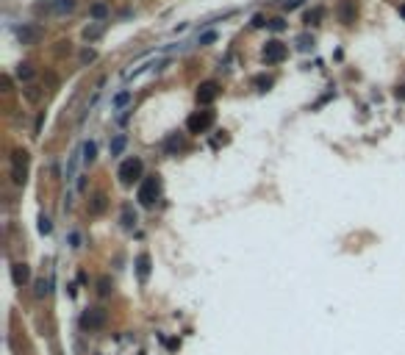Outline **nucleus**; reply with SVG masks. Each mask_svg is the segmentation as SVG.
<instances>
[{"instance_id": "72a5a7b5", "label": "nucleus", "mask_w": 405, "mask_h": 355, "mask_svg": "<svg viewBox=\"0 0 405 355\" xmlns=\"http://www.w3.org/2000/svg\"><path fill=\"white\" fill-rule=\"evenodd\" d=\"M400 17H402V20H405V3L400 6Z\"/></svg>"}, {"instance_id": "473e14b6", "label": "nucleus", "mask_w": 405, "mask_h": 355, "mask_svg": "<svg viewBox=\"0 0 405 355\" xmlns=\"http://www.w3.org/2000/svg\"><path fill=\"white\" fill-rule=\"evenodd\" d=\"M397 97H400V100H405V86H400V89H397Z\"/></svg>"}, {"instance_id": "423d86ee", "label": "nucleus", "mask_w": 405, "mask_h": 355, "mask_svg": "<svg viewBox=\"0 0 405 355\" xmlns=\"http://www.w3.org/2000/svg\"><path fill=\"white\" fill-rule=\"evenodd\" d=\"M339 20L344 22V25H353L355 22V17H358V6H355V0H339Z\"/></svg>"}, {"instance_id": "f8f14e48", "label": "nucleus", "mask_w": 405, "mask_h": 355, "mask_svg": "<svg viewBox=\"0 0 405 355\" xmlns=\"http://www.w3.org/2000/svg\"><path fill=\"white\" fill-rule=\"evenodd\" d=\"M125 145H128V139H125V133H120V136H114L111 139V145H108V150H111V156H120L122 150H125Z\"/></svg>"}, {"instance_id": "4be33fe9", "label": "nucleus", "mask_w": 405, "mask_h": 355, "mask_svg": "<svg viewBox=\"0 0 405 355\" xmlns=\"http://www.w3.org/2000/svg\"><path fill=\"white\" fill-rule=\"evenodd\" d=\"M122 225H125V228H133V225H136V214H131V208L122 211Z\"/></svg>"}, {"instance_id": "b1692460", "label": "nucleus", "mask_w": 405, "mask_h": 355, "mask_svg": "<svg viewBox=\"0 0 405 355\" xmlns=\"http://www.w3.org/2000/svg\"><path fill=\"white\" fill-rule=\"evenodd\" d=\"M50 230H53V225H50L48 217L42 214V217H39V233H50Z\"/></svg>"}, {"instance_id": "a211bd4d", "label": "nucleus", "mask_w": 405, "mask_h": 355, "mask_svg": "<svg viewBox=\"0 0 405 355\" xmlns=\"http://www.w3.org/2000/svg\"><path fill=\"white\" fill-rule=\"evenodd\" d=\"M17 78H20V81H31L33 78L31 64H20V67H17Z\"/></svg>"}, {"instance_id": "2f4dec72", "label": "nucleus", "mask_w": 405, "mask_h": 355, "mask_svg": "<svg viewBox=\"0 0 405 355\" xmlns=\"http://www.w3.org/2000/svg\"><path fill=\"white\" fill-rule=\"evenodd\" d=\"M105 292H108V280L103 277V280H100V294H105Z\"/></svg>"}, {"instance_id": "20e7f679", "label": "nucleus", "mask_w": 405, "mask_h": 355, "mask_svg": "<svg viewBox=\"0 0 405 355\" xmlns=\"http://www.w3.org/2000/svg\"><path fill=\"white\" fill-rule=\"evenodd\" d=\"M214 111H197V114H192L189 120H186V128H189V133H205L211 125H214Z\"/></svg>"}, {"instance_id": "cd10ccee", "label": "nucleus", "mask_w": 405, "mask_h": 355, "mask_svg": "<svg viewBox=\"0 0 405 355\" xmlns=\"http://www.w3.org/2000/svg\"><path fill=\"white\" fill-rule=\"evenodd\" d=\"M48 294V280H39L36 283V297H45Z\"/></svg>"}, {"instance_id": "c756f323", "label": "nucleus", "mask_w": 405, "mask_h": 355, "mask_svg": "<svg viewBox=\"0 0 405 355\" xmlns=\"http://www.w3.org/2000/svg\"><path fill=\"white\" fill-rule=\"evenodd\" d=\"M267 25V20H264V14H255L253 17V28H264Z\"/></svg>"}, {"instance_id": "c85d7f7f", "label": "nucleus", "mask_w": 405, "mask_h": 355, "mask_svg": "<svg viewBox=\"0 0 405 355\" xmlns=\"http://www.w3.org/2000/svg\"><path fill=\"white\" fill-rule=\"evenodd\" d=\"M269 28H272V31H283V28H286V22L278 17V20H272V22H269Z\"/></svg>"}, {"instance_id": "ddd939ff", "label": "nucleus", "mask_w": 405, "mask_h": 355, "mask_svg": "<svg viewBox=\"0 0 405 355\" xmlns=\"http://www.w3.org/2000/svg\"><path fill=\"white\" fill-rule=\"evenodd\" d=\"M81 153H84V164H92V161H95V156H97V145H95V141H86V145L81 147Z\"/></svg>"}, {"instance_id": "f3484780", "label": "nucleus", "mask_w": 405, "mask_h": 355, "mask_svg": "<svg viewBox=\"0 0 405 355\" xmlns=\"http://www.w3.org/2000/svg\"><path fill=\"white\" fill-rule=\"evenodd\" d=\"M89 211H92V214H103V211H105V197H103V194H97V197L92 200Z\"/></svg>"}, {"instance_id": "a878e982", "label": "nucleus", "mask_w": 405, "mask_h": 355, "mask_svg": "<svg viewBox=\"0 0 405 355\" xmlns=\"http://www.w3.org/2000/svg\"><path fill=\"white\" fill-rule=\"evenodd\" d=\"M255 86L261 89V92H267V89L272 86V78H264V75H261V78H255Z\"/></svg>"}, {"instance_id": "2eb2a0df", "label": "nucleus", "mask_w": 405, "mask_h": 355, "mask_svg": "<svg viewBox=\"0 0 405 355\" xmlns=\"http://www.w3.org/2000/svg\"><path fill=\"white\" fill-rule=\"evenodd\" d=\"M136 269H139V277H142V280H148V272H150V258H148V256H139Z\"/></svg>"}, {"instance_id": "4468645a", "label": "nucleus", "mask_w": 405, "mask_h": 355, "mask_svg": "<svg viewBox=\"0 0 405 355\" xmlns=\"http://www.w3.org/2000/svg\"><path fill=\"white\" fill-rule=\"evenodd\" d=\"M53 9H56V14H69V11L75 9V0H56Z\"/></svg>"}, {"instance_id": "412c9836", "label": "nucleus", "mask_w": 405, "mask_h": 355, "mask_svg": "<svg viewBox=\"0 0 405 355\" xmlns=\"http://www.w3.org/2000/svg\"><path fill=\"white\" fill-rule=\"evenodd\" d=\"M216 42V31H205L200 33V39H197V45H214Z\"/></svg>"}, {"instance_id": "393cba45", "label": "nucleus", "mask_w": 405, "mask_h": 355, "mask_svg": "<svg viewBox=\"0 0 405 355\" xmlns=\"http://www.w3.org/2000/svg\"><path fill=\"white\" fill-rule=\"evenodd\" d=\"M311 45H314V39H311V37H308V33H303V37H300V39H297V47H300V50H308V47H311Z\"/></svg>"}, {"instance_id": "6e6552de", "label": "nucleus", "mask_w": 405, "mask_h": 355, "mask_svg": "<svg viewBox=\"0 0 405 355\" xmlns=\"http://www.w3.org/2000/svg\"><path fill=\"white\" fill-rule=\"evenodd\" d=\"M39 37H42V28H39V25H22L20 31H17V39H20L22 45L39 42Z\"/></svg>"}, {"instance_id": "9d476101", "label": "nucleus", "mask_w": 405, "mask_h": 355, "mask_svg": "<svg viewBox=\"0 0 405 355\" xmlns=\"http://www.w3.org/2000/svg\"><path fill=\"white\" fill-rule=\"evenodd\" d=\"M178 150H183V136L180 133H172L167 136V141H164V153H169V156H175Z\"/></svg>"}, {"instance_id": "6ab92c4d", "label": "nucleus", "mask_w": 405, "mask_h": 355, "mask_svg": "<svg viewBox=\"0 0 405 355\" xmlns=\"http://www.w3.org/2000/svg\"><path fill=\"white\" fill-rule=\"evenodd\" d=\"M100 33H103V25H89V28H84V37L89 39V42H92V39H97Z\"/></svg>"}, {"instance_id": "7ed1b4c3", "label": "nucleus", "mask_w": 405, "mask_h": 355, "mask_svg": "<svg viewBox=\"0 0 405 355\" xmlns=\"http://www.w3.org/2000/svg\"><path fill=\"white\" fill-rule=\"evenodd\" d=\"M142 169H144V164H142V158H136V156H131V158H125L122 161V167H120V181L122 183H133L136 178H142Z\"/></svg>"}, {"instance_id": "bb28decb", "label": "nucleus", "mask_w": 405, "mask_h": 355, "mask_svg": "<svg viewBox=\"0 0 405 355\" xmlns=\"http://www.w3.org/2000/svg\"><path fill=\"white\" fill-rule=\"evenodd\" d=\"M303 6V0H283V9L286 11H294V9H300Z\"/></svg>"}, {"instance_id": "39448f33", "label": "nucleus", "mask_w": 405, "mask_h": 355, "mask_svg": "<svg viewBox=\"0 0 405 355\" xmlns=\"http://www.w3.org/2000/svg\"><path fill=\"white\" fill-rule=\"evenodd\" d=\"M25 172H28V153L14 150V156H11V178H14V183L25 181Z\"/></svg>"}, {"instance_id": "1a4fd4ad", "label": "nucleus", "mask_w": 405, "mask_h": 355, "mask_svg": "<svg viewBox=\"0 0 405 355\" xmlns=\"http://www.w3.org/2000/svg\"><path fill=\"white\" fill-rule=\"evenodd\" d=\"M103 325H105V311L92 308V311H86V313H84V328L95 330V328H103Z\"/></svg>"}, {"instance_id": "dca6fc26", "label": "nucleus", "mask_w": 405, "mask_h": 355, "mask_svg": "<svg viewBox=\"0 0 405 355\" xmlns=\"http://www.w3.org/2000/svg\"><path fill=\"white\" fill-rule=\"evenodd\" d=\"M322 17H325V11H322V9H311L308 14H305V22H308V25H319Z\"/></svg>"}, {"instance_id": "9b49d317", "label": "nucleus", "mask_w": 405, "mask_h": 355, "mask_svg": "<svg viewBox=\"0 0 405 355\" xmlns=\"http://www.w3.org/2000/svg\"><path fill=\"white\" fill-rule=\"evenodd\" d=\"M11 277H14L17 286H22V283H28V277H31V269H28L25 264H14L11 266Z\"/></svg>"}, {"instance_id": "7c9ffc66", "label": "nucleus", "mask_w": 405, "mask_h": 355, "mask_svg": "<svg viewBox=\"0 0 405 355\" xmlns=\"http://www.w3.org/2000/svg\"><path fill=\"white\" fill-rule=\"evenodd\" d=\"M81 58H84V61H92V58H95V50H84V53H81Z\"/></svg>"}, {"instance_id": "0eeeda50", "label": "nucleus", "mask_w": 405, "mask_h": 355, "mask_svg": "<svg viewBox=\"0 0 405 355\" xmlns=\"http://www.w3.org/2000/svg\"><path fill=\"white\" fill-rule=\"evenodd\" d=\"M216 94H219V86H216L214 81H205V84H200V89H197V103L208 105V103L216 100Z\"/></svg>"}, {"instance_id": "aec40b11", "label": "nucleus", "mask_w": 405, "mask_h": 355, "mask_svg": "<svg viewBox=\"0 0 405 355\" xmlns=\"http://www.w3.org/2000/svg\"><path fill=\"white\" fill-rule=\"evenodd\" d=\"M105 14H108V6H105V3H95V6H92V17H97V20H103Z\"/></svg>"}, {"instance_id": "f257e3e1", "label": "nucleus", "mask_w": 405, "mask_h": 355, "mask_svg": "<svg viewBox=\"0 0 405 355\" xmlns=\"http://www.w3.org/2000/svg\"><path fill=\"white\" fill-rule=\"evenodd\" d=\"M158 194H161V181H158V175H150V178H144L142 183H139V192H136V197H139V203L142 205H150L158 200Z\"/></svg>"}, {"instance_id": "5701e85b", "label": "nucleus", "mask_w": 405, "mask_h": 355, "mask_svg": "<svg viewBox=\"0 0 405 355\" xmlns=\"http://www.w3.org/2000/svg\"><path fill=\"white\" fill-rule=\"evenodd\" d=\"M128 100H131V92H128V89H125V92H120V94H117V97H114V105H117V109H120V105H125Z\"/></svg>"}, {"instance_id": "f03ea898", "label": "nucleus", "mask_w": 405, "mask_h": 355, "mask_svg": "<svg viewBox=\"0 0 405 355\" xmlns=\"http://www.w3.org/2000/svg\"><path fill=\"white\" fill-rule=\"evenodd\" d=\"M286 56H289V47H286L283 42H278V39L267 42V45H264V50H261L264 64H280Z\"/></svg>"}]
</instances>
